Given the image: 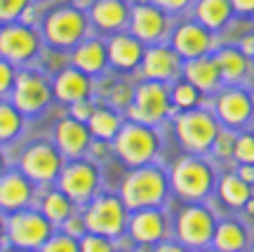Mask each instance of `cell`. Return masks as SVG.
Listing matches in <instances>:
<instances>
[{
    "label": "cell",
    "mask_w": 254,
    "mask_h": 252,
    "mask_svg": "<svg viewBox=\"0 0 254 252\" xmlns=\"http://www.w3.org/2000/svg\"><path fill=\"white\" fill-rule=\"evenodd\" d=\"M233 156L240 165H254V135H240L236 137Z\"/></svg>",
    "instance_id": "39"
},
{
    "label": "cell",
    "mask_w": 254,
    "mask_h": 252,
    "mask_svg": "<svg viewBox=\"0 0 254 252\" xmlns=\"http://www.w3.org/2000/svg\"><path fill=\"white\" fill-rule=\"evenodd\" d=\"M0 252H26V250H19V248H14V245L5 243V245H2V248H0Z\"/></svg>",
    "instance_id": "49"
},
{
    "label": "cell",
    "mask_w": 254,
    "mask_h": 252,
    "mask_svg": "<svg viewBox=\"0 0 254 252\" xmlns=\"http://www.w3.org/2000/svg\"><path fill=\"white\" fill-rule=\"evenodd\" d=\"M7 243V219H5V215L0 212V248Z\"/></svg>",
    "instance_id": "48"
},
{
    "label": "cell",
    "mask_w": 254,
    "mask_h": 252,
    "mask_svg": "<svg viewBox=\"0 0 254 252\" xmlns=\"http://www.w3.org/2000/svg\"><path fill=\"white\" fill-rule=\"evenodd\" d=\"M80 252H118V241L87 231L80 238Z\"/></svg>",
    "instance_id": "37"
},
{
    "label": "cell",
    "mask_w": 254,
    "mask_h": 252,
    "mask_svg": "<svg viewBox=\"0 0 254 252\" xmlns=\"http://www.w3.org/2000/svg\"><path fill=\"white\" fill-rule=\"evenodd\" d=\"M250 245V231L240 219H219L214 226L212 248L217 252H245Z\"/></svg>",
    "instance_id": "27"
},
{
    "label": "cell",
    "mask_w": 254,
    "mask_h": 252,
    "mask_svg": "<svg viewBox=\"0 0 254 252\" xmlns=\"http://www.w3.org/2000/svg\"><path fill=\"white\" fill-rule=\"evenodd\" d=\"M217 196L224 205L233 207V210H240L250 203V198L254 196V186L247 184L240 174H224L219 179L217 186Z\"/></svg>",
    "instance_id": "32"
},
{
    "label": "cell",
    "mask_w": 254,
    "mask_h": 252,
    "mask_svg": "<svg viewBox=\"0 0 254 252\" xmlns=\"http://www.w3.org/2000/svg\"><path fill=\"white\" fill-rule=\"evenodd\" d=\"M172 123L179 144L189 153H198V156L209 153V149L214 144V137L221 130L217 116L209 108L202 106L189 108V111H177L172 116Z\"/></svg>",
    "instance_id": "10"
},
{
    "label": "cell",
    "mask_w": 254,
    "mask_h": 252,
    "mask_svg": "<svg viewBox=\"0 0 254 252\" xmlns=\"http://www.w3.org/2000/svg\"><path fill=\"white\" fill-rule=\"evenodd\" d=\"M94 78L82 73L80 69H75L71 64H66L64 69L52 73V92H55V101L68 106L73 101L94 97Z\"/></svg>",
    "instance_id": "22"
},
{
    "label": "cell",
    "mask_w": 254,
    "mask_h": 252,
    "mask_svg": "<svg viewBox=\"0 0 254 252\" xmlns=\"http://www.w3.org/2000/svg\"><path fill=\"white\" fill-rule=\"evenodd\" d=\"M170 189L184 203H202L214 189V168L198 153H186L170 168Z\"/></svg>",
    "instance_id": "4"
},
{
    "label": "cell",
    "mask_w": 254,
    "mask_h": 252,
    "mask_svg": "<svg viewBox=\"0 0 254 252\" xmlns=\"http://www.w3.org/2000/svg\"><path fill=\"white\" fill-rule=\"evenodd\" d=\"M231 12H233L231 0H193L195 21L202 24L207 31H219L226 26Z\"/></svg>",
    "instance_id": "31"
},
{
    "label": "cell",
    "mask_w": 254,
    "mask_h": 252,
    "mask_svg": "<svg viewBox=\"0 0 254 252\" xmlns=\"http://www.w3.org/2000/svg\"><path fill=\"white\" fill-rule=\"evenodd\" d=\"M33 0H0V26L19 21L21 12L31 5Z\"/></svg>",
    "instance_id": "38"
},
{
    "label": "cell",
    "mask_w": 254,
    "mask_h": 252,
    "mask_svg": "<svg viewBox=\"0 0 254 252\" xmlns=\"http://www.w3.org/2000/svg\"><path fill=\"white\" fill-rule=\"evenodd\" d=\"M214 62H217L224 83L238 85V83H243L247 78L250 57H245V52L240 47H219L217 52H214Z\"/></svg>",
    "instance_id": "30"
},
{
    "label": "cell",
    "mask_w": 254,
    "mask_h": 252,
    "mask_svg": "<svg viewBox=\"0 0 254 252\" xmlns=\"http://www.w3.org/2000/svg\"><path fill=\"white\" fill-rule=\"evenodd\" d=\"M36 207L55 224V229H59L75 210H80L57 184H52V186H40V189H38Z\"/></svg>",
    "instance_id": "25"
},
{
    "label": "cell",
    "mask_w": 254,
    "mask_h": 252,
    "mask_svg": "<svg viewBox=\"0 0 254 252\" xmlns=\"http://www.w3.org/2000/svg\"><path fill=\"white\" fill-rule=\"evenodd\" d=\"M80 215L85 219V226L90 234H99L113 241L125 238L127 217L129 210L125 207L123 198L111 191H99L87 205L80 207Z\"/></svg>",
    "instance_id": "7"
},
{
    "label": "cell",
    "mask_w": 254,
    "mask_h": 252,
    "mask_svg": "<svg viewBox=\"0 0 254 252\" xmlns=\"http://www.w3.org/2000/svg\"><path fill=\"white\" fill-rule=\"evenodd\" d=\"M233 146H236V130L221 127L209 151L214 153V158H219V161H228V158H233Z\"/></svg>",
    "instance_id": "35"
},
{
    "label": "cell",
    "mask_w": 254,
    "mask_h": 252,
    "mask_svg": "<svg viewBox=\"0 0 254 252\" xmlns=\"http://www.w3.org/2000/svg\"><path fill=\"white\" fill-rule=\"evenodd\" d=\"M217 217L202 203H184L172 217V238L186 245L189 250L200 252L212 248Z\"/></svg>",
    "instance_id": "9"
},
{
    "label": "cell",
    "mask_w": 254,
    "mask_h": 252,
    "mask_svg": "<svg viewBox=\"0 0 254 252\" xmlns=\"http://www.w3.org/2000/svg\"><path fill=\"white\" fill-rule=\"evenodd\" d=\"M68 64L80 69L82 73H87L92 78L104 76L109 69V52H106V38L90 33L87 38H82L78 45L68 52Z\"/></svg>",
    "instance_id": "24"
},
{
    "label": "cell",
    "mask_w": 254,
    "mask_h": 252,
    "mask_svg": "<svg viewBox=\"0 0 254 252\" xmlns=\"http://www.w3.org/2000/svg\"><path fill=\"white\" fill-rule=\"evenodd\" d=\"M118 252H139V250H118Z\"/></svg>",
    "instance_id": "52"
},
{
    "label": "cell",
    "mask_w": 254,
    "mask_h": 252,
    "mask_svg": "<svg viewBox=\"0 0 254 252\" xmlns=\"http://www.w3.org/2000/svg\"><path fill=\"white\" fill-rule=\"evenodd\" d=\"M153 5H158L160 9H165L167 14H179L184 9H189L193 5V0H151Z\"/></svg>",
    "instance_id": "43"
},
{
    "label": "cell",
    "mask_w": 254,
    "mask_h": 252,
    "mask_svg": "<svg viewBox=\"0 0 254 252\" xmlns=\"http://www.w3.org/2000/svg\"><path fill=\"white\" fill-rule=\"evenodd\" d=\"M212 113L217 116L221 127H231V130L243 127L254 116V99L243 87H228V90L217 92Z\"/></svg>",
    "instance_id": "20"
},
{
    "label": "cell",
    "mask_w": 254,
    "mask_h": 252,
    "mask_svg": "<svg viewBox=\"0 0 254 252\" xmlns=\"http://www.w3.org/2000/svg\"><path fill=\"white\" fill-rule=\"evenodd\" d=\"M127 31H129L134 38H139L144 45L167 43L170 31H172V19H170V14H167L165 9L153 5L151 0L132 2Z\"/></svg>",
    "instance_id": "15"
},
{
    "label": "cell",
    "mask_w": 254,
    "mask_h": 252,
    "mask_svg": "<svg viewBox=\"0 0 254 252\" xmlns=\"http://www.w3.org/2000/svg\"><path fill=\"white\" fill-rule=\"evenodd\" d=\"M9 168H12V153H9V149L0 146V174L9 170Z\"/></svg>",
    "instance_id": "46"
},
{
    "label": "cell",
    "mask_w": 254,
    "mask_h": 252,
    "mask_svg": "<svg viewBox=\"0 0 254 252\" xmlns=\"http://www.w3.org/2000/svg\"><path fill=\"white\" fill-rule=\"evenodd\" d=\"M238 174H240L247 184H252V186H254V165H243V168L238 170Z\"/></svg>",
    "instance_id": "47"
},
{
    "label": "cell",
    "mask_w": 254,
    "mask_h": 252,
    "mask_svg": "<svg viewBox=\"0 0 254 252\" xmlns=\"http://www.w3.org/2000/svg\"><path fill=\"white\" fill-rule=\"evenodd\" d=\"M182 76H184V81L195 85L202 94H212L224 83L217 62H214V54H205V57H198V59L184 62Z\"/></svg>",
    "instance_id": "26"
},
{
    "label": "cell",
    "mask_w": 254,
    "mask_h": 252,
    "mask_svg": "<svg viewBox=\"0 0 254 252\" xmlns=\"http://www.w3.org/2000/svg\"><path fill=\"white\" fill-rule=\"evenodd\" d=\"M38 28L45 40V47L57 52H71L92 31L87 9L78 7L75 2H59L45 9L38 21Z\"/></svg>",
    "instance_id": "1"
},
{
    "label": "cell",
    "mask_w": 254,
    "mask_h": 252,
    "mask_svg": "<svg viewBox=\"0 0 254 252\" xmlns=\"http://www.w3.org/2000/svg\"><path fill=\"white\" fill-rule=\"evenodd\" d=\"M146 45L134 38L129 31H120L106 38V52H109V69L120 73H132L139 69Z\"/></svg>",
    "instance_id": "23"
},
{
    "label": "cell",
    "mask_w": 254,
    "mask_h": 252,
    "mask_svg": "<svg viewBox=\"0 0 254 252\" xmlns=\"http://www.w3.org/2000/svg\"><path fill=\"white\" fill-rule=\"evenodd\" d=\"M38 252H80V241L57 229Z\"/></svg>",
    "instance_id": "34"
},
{
    "label": "cell",
    "mask_w": 254,
    "mask_h": 252,
    "mask_svg": "<svg viewBox=\"0 0 254 252\" xmlns=\"http://www.w3.org/2000/svg\"><path fill=\"white\" fill-rule=\"evenodd\" d=\"M17 66L9 64L7 59L0 57V99H7L9 92H12V85H14V78H17Z\"/></svg>",
    "instance_id": "40"
},
{
    "label": "cell",
    "mask_w": 254,
    "mask_h": 252,
    "mask_svg": "<svg viewBox=\"0 0 254 252\" xmlns=\"http://www.w3.org/2000/svg\"><path fill=\"white\" fill-rule=\"evenodd\" d=\"M129 12H132L129 0H92L87 7V19L97 36L109 38L113 33L127 31Z\"/></svg>",
    "instance_id": "19"
},
{
    "label": "cell",
    "mask_w": 254,
    "mask_h": 252,
    "mask_svg": "<svg viewBox=\"0 0 254 252\" xmlns=\"http://www.w3.org/2000/svg\"><path fill=\"white\" fill-rule=\"evenodd\" d=\"M184 59L172 50L170 43H155V45H146L141 64H139V73L141 81H155L170 85L182 76Z\"/></svg>",
    "instance_id": "16"
},
{
    "label": "cell",
    "mask_w": 254,
    "mask_h": 252,
    "mask_svg": "<svg viewBox=\"0 0 254 252\" xmlns=\"http://www.w3.org/2000/svg\"><path fill=\"white\" fill-rule=\"evenodd\" d=\"M19 151L12 158V165L21 170L36 186H52L62 172L66 158L57 149L52 137H33L17 144Z\"/></svg>",
    "instance_id": "3"
},
{
    "label": "cell",
    "mask_w": 254,
    "mask_h": 252,
    "mask_svg": "<svg viewBox=\"0 0 254 252\" xmlns=\"http://www.w3.org/2000/svg\"><path fill=\"white\" fill-rule=\"evenodd\" d=\"M200 252H217V250H214V248H212V250H209V248H205V250H200Z\"/></svg>",
    "instance_id": "51"
},
{
    "label": "cell",
    "mask_w": 254,
    "mask_h": 252,
    "mask_svg": "<svg viewBox=\"0 0 254 252\" xmlns=\"http://www.w3.org/2000/svg\"><path fill=\"white\" fill-rule=\"evenodd\" d=\"M38 189L40 186H36L24 172L12 165L9 170L0 174V212L12 215V212H19L24 207L36 205Z\"/></svg>",
    "instance_id": "17"
},
{
    "label": "cell",
    "mask_w": 254,
    "mask_h": 252,
    "mask_svg": "<svg viewBox=\"0 0 254 252\" xmlns=\"http://www.w3.org/2000/svg\"><path fill=\"white\" fill-rule=\"evenodd\" d=\"M97 106V101L94 97H87V99H80V101H73L66 106V116L75 118V120H80V123H87V118L92 116V111Z\"/></svg>",
    "instance_id": "41"
},
{
    "label": "cell",
    "mask_w": 254,
    "mask_h": 252,
    "mask_svg": "<svg viewBox=\"0 0 254 252\" xmlns=\"http://www.w3.org/2000/svg\"><path fill=\"white\" fill-rule=\"evenodd\" d=\"M7 99L26 116V120H33V118L43 116L47 108L52 106V101H55L52 76L45 73L40 66L19 69Z\"/></svg>",
    "instance_id": "6"
},
{
    "label": "cell",
    "mask_w": 254,
    "mask_h": 252,
    "mask_svg": "<svg viewBox=\"0 0 254 252\" xmlns=\"http://www.w3.org/2000/svg\"><path fill=\"white\" fill-rule=\"evenodd\" d=\"M73 2H75V5H78V7L87 9V7H90V2H92V0H73Z\"/></svg>",
    "instance_id": "50"
},
{
    "label": "cell",
    "mask_w": 254,
    "mask_h": 252,
    "mask_svg": "<svg viewBox=\"0 0 254 252\" xmlns=\"http://www.w3.org/2000/svg\"><path fill=\"white\" fill-rule=\"evenodd\" d=\"M231 5H233V9L240 12V14H250V12H254V0H231Z\"/></svg>",
    "instance_id": "45"
},
{
    "label": "cell",
    "mask_w": 254,
    "mask_h": 252,
    "mask_svg": "<svg viewBox=\"0 0 254 252\" xmlns=\"http://www.w3.org/2000/svg\"><path fill=\"white\" fill-rule=\"evenodd\" d=\"M125 236L134 243L136 250H148L172 238V217L165 207H144L132 210L127 217Z\"/></svg>",
    "instance_id": "14"
},
{
    "label": "cell",
    "mask_w": 254,
    "mask_h": 252,
    "mask_svg": "<svg viewBox=\"0 0 254 252\" xmlns=\"http://www.w3.org/2000/svg\"><path fill=\"white\" fill-rule=\"evenodd\" d=\"M43 54H45V40L38 26L21 24V21L0 26V57L14 64L17 69L38 66Z\"/></svg>",
    "instance_id": "8"
},
{
    "label": "cell",
    "mask_w": 254,
    "mask_h": 252,
    "mask_svg": "<svg viewBox=\"0 0 254 252\" xmlns=\"http://www.w3.org/2000/svg\"><path fill=\"white\" fill-rule=\"evenodd\" d=\"M151 252H193V250H189L186 245H182L179 241H174V238H167L163 243H158L155 248H151Z\"/></svg>",
    "instance_id": "44"
},
{
    "label": "cell",
    "mask_w": 254,
    "mask_h": 252,
    "mask_svg": "<svg viewBox=\"0 0 254 252\" xmlns=\"http://www.w3.org/2000/svg\"><path fill=\"white\" fill-rule=\"evenodd\" d=\"M5 219H7V243L26 252H38L57 231L55 224L36 205L5 215Z\"/></svg>",
    "instance_id": "13"
},
{
    "label": "cell",
    "mask_w": 254,
    "mask_h": 252,
    "mask_svg": "<svg viewBox=\"0 0 254 252\" xmlns=\"http://www.w3.org/2000/svg\"><path fill=\"white\" fill-rule=\"evenodd\" d=\"M167 43L172 45V50L182 57L184 62H189V59L212 54L214 38H212V31H207L198 21H182V24L172 26Z\"/></svg>",
    "instance_id": "18"
},
{
    "label": "cell",
    "mask_w": 254,
    "mask_h": 252,
    "mask_svg": "<svg viewBox=\"0 0 254 252\" xmlns=\"http://www.w3.org/2000/svg\"><path fill=\"white\" fill-rule=\"evenodd\" d=\"M28 120L9 99H0V146L12 149L24 139Z\"/></svg>",
    "instance_id": "29"
},
{
    "label": "cell",
    "mask_w": 254,
    "mask_h": 252,
    "mask_svg": "<svg viewBox=\"0 0 254 252\" xmlns=\"http://www.w3.org/2000/svg\"><path fill=\"white\" fill-rule=\"evenodd\" d=\"M57 186L68 196L78 207L87 205L101 191V168L92 158H73L64 163L57 177Z\"/></svg>",
    "instance_id": "12"
},
{
    "label": "cell",
    "mask_w": 254,
    "mask_h": 252,
    "mask_svg": "<svg viewBox=\"0 0 254 252\" xmlns=\"http://www.w3.org/2000/svg\"><path fill=\"white\" fill-rule=\"evenodd\" d=\"M170 99L177 111H189V108L200 106L202 92L195 85H190L189 81H174L170 83Z\"/></svg>",
    "instance_id": "33"
},
{
    "label": "cell",
    "mask_w": 254,
    "mask_h": 252,
    "mask_svg": "<svg viewBox=\"0 0 254 252\" xmlns=\"http://www.w3.org/2000/svg\"><path fill=\"white\" fill-rule=\"evenodd\" d=\"M177 108L172 106L170 99V85L155 81H141L134 85L132 104L125 108V118L134 123L158 127L167 118H172Z\"/></svg>",
    "instance_id": "11"
},
{
    "label": "cell",
    "mask_w": 254,
    "mask_h": 252,
    "mask_svg": "<svg viewBox=\"0 0 254 252\" xmlns=\"http://www.w3.org/2000/svg\"><path fill=\"white\" fill-rule=\"evenodd\" d=\"M170 193V172L158 163L129 168L118 189V196L129 212L144 207H165Z\"/></svg>",
    "instance_id": "2"
},
{
    "label": "cell",
    "mask_w": 254,
    "mask_h": 252,
    "mask_svg": "<svg viewBox=\"0 0 254 252\" xmlns=\"http://www.w3.org/2000/svg\"><path fill=\"white\" fill-rule=\"evenodd\" d=\"M59 231H64V234H68V236H73V238H78L80 241L82 236L87 234V226H85V219H82V215H80V210H75L66 222H64L62 226H59Z\"/></svg>",
    "instance_id": "42"
},
{
    "label": "cell",
    "mask_w": 254,
    "mask_h": 252,
    "mask_svg": "<svg viewBox=\"0 0 254 252\" xmlns=\"http://www.w3.org/2000/svg\"><path fill=\"white\" fill-rule=\"evenodd\" d=\"M52 142L66 161H73V158H85L94 139L87 130V123H80L71 116H62L52 125Z\"/></svg>",
    "instance_id": "21"
},
{
    "label": "cell",
    "mask_w": 254,
    "mask_h": 252,
    "mask_svg": "<svg viewBox=\"0 0 254 252\" xmlns=\"http://www.w3.org/2000/svg\"><path fill=\"white\" fill-rule=\"evenodd\" d=\"M160 146H163V142H160V135L153 125L134 123V120H127V118L123 127L118 130V135L111 142L113 153L127 168H139V165L155 163Z\"/></svg>",
    "instance_id": "5"
},
{
    "label": "cell",
    "mask_w": 254,
    "mask_h": 252,
    "mask_svg": "<svg viewBox=\"0 0 254 252\" xmlns=\"http://www.w3.org/2000/svg\"><path fill=\"white\" fill-rule=\"evenodd\" d=\"M38 2H40V5H43V2H50V0H38Z\"/></svg>",
    "instance_id": "53"
},
{
    "label": "cell",
    "mask_w": 254,
    "mask_h": 252,
    "mask_svg": "<svg viewBox=\"0 0 254 252\" xmlns=\"http://www.w3.org/2000/svg\"><path fill=\"white\" fill-rule=\"evenodd\" d=\"M125 123V113H120L118 108L109 106V104H97L92 116L87 118V130H90L92 139L99 142H113V137L118 135V130Z\"/></svg>",
    "instance_id": "28"
},
{
    "label": "cell",
    "mask_w": 254,
    "mask_h": 252,
    "mask_svg": "<svg viewBox=\"0 0 254 252\" xmlns=\"http://www.w3.org/2000/svg\"><path fill=\"white\" fill-rule=\"evenodd\" d=\"M252 252H254V250H252Z\"/></svg>",
    "instance_id": "54"
},
{
    "label": "cell",
    "mask_w": 254,
    "mask_h": 252,
    "mask_svg": "<svg viewBox=\"0 0 254 252\" xmlns=\"http://www.w3.org/2000/svg\"><path fill=\"white\" fill-rule=\"evenodd\" d=\"M132 94H134V87L129 83H113L109 87V94H106V104L118 111H125L129 104H132Z\"/></svg>",
    "instance_id": "36"
}]
</instances>
